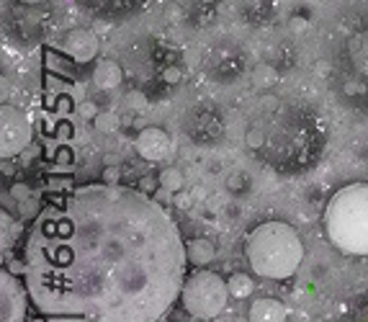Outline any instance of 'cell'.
<instances>
[{"mask_svg":"<svg viewBox=\"0 0 368 322\" xmlns=\"http://www.w3.org/2000/svg\"><path fill=\"white\" fill-rule=\"evenodd\" d=\"M185 265L168 209L103 180L44 207L26 240L28 297L50 322H157Z\"/></svg>","mask_w":368,"mask_h":322,"instance_id":"obj_1","label":"cell"},{"mask_svg":"<svg viewBox=\"0 0 368 322\" xmlns=\"http://www.w3.org/2000/svg\"><path fill=\"white\" fill-rule=\"evenodd\" d=\"M317 42L338 96L368 108V0H327Z\"/></svg>","mask_w":368,"mask_h":322,"instance_id":"obj_2","label":"cell"},{"mask_svg":"<svg viewBox=\"0 0 368 322\" xmlns=\"http://www.w3.org/2000/svg\"><path fill=\"white\" fill-rule=\"evenodd\" d=\"M248 263L260 279L283 281L291 279L304 260V243L291 224L270 219L248 235L245 243Z\"/></svg>","mask_w":368,"mask_h":322,"instance_id":"obj_3","label":"cell"},{"mask_svg":"<svg viewBox=\"0 0 368 322\" xmlns=\"http://www.w3.org/2000/svg\"><path fill=\"white\" fill-rule=\"evenodd\" d=\"M330 243L347 255H368V183H350L333 193L325 209Z\"/></svg>","mask_w":368,"mask_h":322,"instance_id":"obj_4","label":"cell"},{"mask_svg":"<svg viewBox=\"0 0 368 322\" xmlns=\"http://www.w3.org/2000/svg\"><path fill=\"white\" fill-rule=\"evenodd\" d=\"M229 284L222 279L219 273L198 268V271L188 273L183 281V292H180V301H183L185 312L196 320H214L222 315L229 301Z\"/></svg>","mask_w":368,"mask_h":322,"instance_id":"obj_5","label":"cell"},{"mask_svg":"<svg viewBox=\"0 0 368 322\" xmlns=\"http://www.w3.org/2000/svg\"><path fill=\"white\" fill-rule=\"evenodd\" d=\"M31 137H34L31 119L18 106L3 103L0 106V155L3 158L18 155L31 144Z\"/></svg>","mask_w":368,"mask_h":322,"instance_id":"obj_6","label":"cell"},{"mask_svg":"<svg viewBox=\"0 0 368 322\" xmlns=\"http://www.w3.org/2000/svg\"><path fill=\"white\" fill-rule=\"evenodd\" d=\"M28 289L11 276V271H0V322H23L28 307Z\"/></svg>","mask_w":368,"mask_h":322,"instance_id":"obj_7","label":"cell"},{"mask_svg":"<svg viewBox=\"0 0 368 322\" xmlns=\"http://www.w3.org/2000/svg\"><path fill=\"white\" fill-rule=\"evenodd\" d=\"M134 150L139 158H144L147 163H160L170 155L173 150V142H170V137L165 129L160 127H147L142 129L139 134L134 139Z\"/></svg>","mask_w":368,"mask_h":322,"instance_id":"obj_8","label":"cell"},{"mask_svg":"<svg viewBox=\"0 0 368 322\" xmlns=\"http://www.w3.org/2000/svg\"><path fill=\"white\" fill-rule=\"evenodd\" d=\"M62 52L72 59V62H78V64L93 62L96 54H98V39H96V34L88 29H72L64 34Z\"/></svg>","mask_w":368,"mask_h":322,"instance_id":"obj_9","label":"cell"},{"mask_svg":"<svg viewBox=\"0 0 368 322\" xmlns=\"http://www.w3.org/2000/svg\"><path fill=\"white\" fill-rule=\"evenodd\" d=\"M286 317H289L286 304L278 299H270V297L255 299L248 309V322H286Z\"/></svg>","mask_w":368,"mask_h":322,"instance_id":"obj_10","label":"cell"},{"mask_svg":"<svg viewBox=\"0 0 368 322\" xmlns=\"http://www.w3.org/2000/svg\"><path fill=\"white\" fill-rule=\"evenodd\" d=\"M93 83L100 88V91H113L124 83V70H121L119 62L113 59H100L93 67Z\"/></svg>","mask_w":368,"mask_h":322,"instance_id":"obj_11","label":"cell"},{"mask_svg":"<svg viewBox=\"0 0 368 322\" xmlns=\"http://www.w3.org/2000/svg\"><path fill=\"white\" fill-rule=\"evenodd\" d=\"M185 255H188V263L196 265V268H206V265L214 263L217 258V245L206 237H193L185 243Z\"/></svg>","mask_w":368,"mask_h":322,"instance_id":"obj_12","label":"cell"},{"mask_svg":"<svg viewBox=\"0 0 368 322\" xmlns=\"http://www.w3.org/2000/svg\"><path fill=\"white\" fill-rule=\"evenodd\" d=\"M157 183H160V188L168 193H180L185 186V178L178 168H163L160 176H157Z\"/></svg>","mask_w":368,"mask_h":322,"instance_id":"obj_13","label":"cell"},{"mask_svg":"<svg viewBox=\"0 0 368 322\" xmlns=\"http://www.w3.org/2000/svg\"><path fill=\"white\" fill-rule=\"evenodd\" d=\"M278 83V72L273 64H258L253 70V86L258 91H268Z\"/></svg>","mask_w":368,"mask_h":322,"instance_id":"obj_14","label":"cell"},{"mask_svg":"<svg viewBox=\"0 0 368 322\" xmlns=\"http://www.w3.org/2000/svg\"><path fill=\"white\" fill-rule=\"evenodd\" d=\"M229 294H232L234 299H245V297H250L255 289L253 279H250L248 273H234V276H229Z\"/></svg>","mask_w":368,"mask_h":322,"instance_id":"obj_15","label":"cell"},{"mask_svg":"<svg viewBox=\"0 0 368 322\" xmlns=\"http://www.w3.org/2000/svg\"><path fill=\"white\" fill-rule=\"evenodd\" d=\"M93 127H96V132H100V134H113V132L119 129V116L113 114V111H98L96 119H93Z\"/></svg>","mask_w":368,"mask_h":322,"instance_id":"obj_16","label":"cell"},{"mask_svg":"<svg viewBox=\"0 0 368 322\" xmlns=\"http://www.w3.org/2000/svg\"><path fill=\"white\" fill-rule=\"evenodd\" d=\"M245 144L248 147H253V150H258V147H263L265 144V134H263L260 129H248V134H245Z\"/></svg>","mask_w":368,"mask_h":322,"instance_id":"obj_17","label":"cell"},{"mask_svg":"<svg viewBox=\"0 0 368 322\" xmlns=\"http://www.w3.org/2000/svg\"><path fill=\"white\" fill-rule=\"evenodd\" d=\"M127 106L132 108V111H142V108H147V96L139 93V91L129 93L127 96Z\"/></svg>","mask_w":368,"mask_h":322,"instance_id":"obj_18","label":"cell"},{"mask_svg":"<svg viewBox=\"0 0 368 322\" xmlns=\"http://www.w3.org/2000/svg\"><path fill=\"white\" fill-rule=\"evenodd\" d=\"M119 178H121V173L116 165H106V171H103V183H111V186H119Z\"/></svg>","mask_w":368,"mask_h":322,"instance_id":"obj_19","label":"cell"},{"mask_svg":"<svg viewBox=\"0 0 368 322\" xmlns=\"http://www.w3.org/2000/svg\"><path fill=\"white\" fill-rule=\"evenodd\" d=\"M11 196H13V199H26L28 188L23 186V183H16V186H11Z\"/></svg>","mask_w":368,"mask_h":322,"instance_id":"obj_20","label":"cell"},{"mask_svg":"<svg viewBox=\"0 0 368 322\" xmlns=\"http://www.w3.org/2000/svg\"><path fill=\"white\" fill-rule=\"evenodd\" d=\"M163 78L168 80V83H178V80H180V70H178V67H170V70H165Z\"/></svg>","mask_w":368,"mask_h":322,"instance_id":"obj_21","label":"cell"},{"mask_svg":"<svg viewBox=\"0 0 368 322\" xmlns=\"http://www.w3.org/2000/svg\"><path fill=\"white\" fill-rule=\"evenodd\" d=\"M80 111H83V116H88V119H96V106H91V103H85V106H80Z\"/></svg>","mask_w":368,"mask_h":322,"instance_id":"obj_22","label":"cell"},{"mask_svg":"<svg viewBox=\"0 0 368 322\" xmlns=\"http://www.w3.org/2000/svg\"><path fill=\"white\" fill-rule=\"evenodd\" d=\"M139 183H142V188H144V191H152V188H155V186H152V183H155L152 178H142Z\"/></svg>","mask_w":368,"mask_h":322,"instance_id":"obj_23","label":"cell"},{"mask_svg":"<svg viewBox=\"0 0 368 322\" xmlns=\"http://www.w3.org/2000/svg\"><path fill=\"white\" fill-rule=\"evenodd\" d=\"M291 26H294V29L301 31V29H304V26H306V23H304V18H294V23H291Z\"/></svg>","mask_w":368,"mask_h":322,"instance_id":"obj_24","label":"cell"},{"mask_svg":"<svg viewBox=\"0 0 368 322\" xmlns=\"http://www.w3.org/2000/svg\"><path fill=\"white\" fill-rule=\"evenodd\" d=\"M21 3H26V6H36V3H44V0H21Z\"/></svg>","mask_w":368,"mask_h":322,"instance_id":"obj_25","label":"cell"}]
</instances>
